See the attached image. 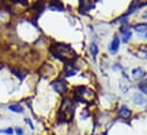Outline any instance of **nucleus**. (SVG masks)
<instances>
[{"instance_id":"13","label":"nucleus","mask_w":147,"mask_h":135,"mask_svg":"<svg viewBox=\"0 0 147 135\" xmlns=\"http://www.w3.org/2000/svg\"><path fill=\"white\" fill-rule=\"evenodd\" d=\"M80 6H81V11H88L94 7V3H91L90 1H81Z\"/></svg>"},{"instance_id":"11","label":"nucleus","mask_w":147,"mask_h":135,"mask_svg":"<svg viewBox=\"0 0 147 135\" xmlns=\"http://www.w3.org/2000/svg\"><path fill=\"white\" fill-rule=\"evenodd\" d=\"M121 33H122V36H123V42L127 43L131 37V31L129 30V27H122L121 29Z\"/></svg>"},{"instance_id":"1","label":"nucleus","mask_w":147,"mask_h":135,"mask_svg":"<svg viewBox=\"0 0 147 135\" xmlns=\"http://www.w3.org/2000/svg\"><path fill=\"white\" fill-rule=\"evenodd\" d=\"M50 52L58 59H61L62 61L65 63H70L73 61L76 58V53L73 49L71 48V45L65 44V43H55L50 47Z\"/></svg>"},{"instance_id":"16","label":"nucleus","mask_w":147,"mask_h":135,"mask_svg":"<svg viewBox=\"0 0 147 135\" xmlns=\"http://www.w3.org/2000/svg\"><path fill=\"white\" fill-rule=\"evenodd\" d=\"M90 52H91V56L94 57V59H96L97 53H98V47L95 43H91L90 44Z\"/></svg>"},{"instance_id":"8","label":"nucleus","mask_w":147,"mask_h":135,"mask_svg":"<svg viewBox=\"0 0 147 135\" xmlns=\"http://www.w3.org/2000/svg\"><path fill=\"white\" fill-rule=\"evenodd\" d=\"M135 56L138 57V58L146 59L147 60V45H142V47H139V48L136 50Z\"/></svg>"},{"instance_id":"17","label":"nucleus","mask_w":147,"mask_h":135,"mask_svg":"<svg viewBox=\"0 0 147 135\" xmlns=\"http://www.w3.org/2000/svg\"><path fill=\"white\" fill-rule=\"evenodd\" d=\"M139 90H140L144 94H147V81H143V82L139 84Z\"/></svg>"},{"instance_id":"7","label":"nucleus","mask_w":147,"mask_h":135,"mask_svg":"<svg viewBox=\"0 0 147 135\" xmlns=\"http://www.w3.org/2000/svg\"><path fill=\"white\" fill-rule=\"evenodd\" d=\"M117 115H119V117L127 119V118H129V117L131 116V110H130V108H129L128 106H122V107L119 109Z\"/></svg>"},{"instance_id":"10","label":"nucleus","mask_w":147,"mask_h":135,"mask_svg":"<svg viewBox=\"0 0 147 135\" xmlns=\"http://www.w3.org/2000/svg\"><path fill=\"white\" fill-rule=\"evenodd\" d=\"M134 101L136 104H139V106H147V99H145V97L140 93L134 94Z\"/></svg>"},{"instance_id":"20","label":"nucleus","mask_w":147,"mask_h":135,"mask_svg":"<svg viewBox=\"0 0 147 135\" xmlns=\"http://www.w3.org/2000/svg\"><path fill=\"white\" fill-rule=\"evenodd\" d=\"M144 18H146V19H147V11L145 13V14H144Z\"/></svg>"},{"instance_id":"2","label":"nucleus","mask_w":147,"mask_h":135,"mask_svg":"<svg viewBox=\"0 0 147 135\" xmlns=\"http://www.w3.org/2000/svg\"><path fill=\"white\" fill-rule=\"evenodd\" d=\"M73 103L70 99H64L63 100V104H62V108L59 110V116L63 122H69L72 119V117L74 116V110H73Z\"/></svg>"},{"instance_id":"5","label":"nucleus","mask_w":147,"mask_h":135,"mask_svg":"<svg viewBox=\"0 0 147 135\" xmlns=\"http://www.w3.org/2000/svg\"><path fill=\"white\" fill-rule=\"evenodd\" d=\"M131 74H132V78L135 81H140V80H143L146 76V72L140 67H137L135 68V69H132V73Z\"/></svg>"},{"instance_id":"4","label":"nucleus","mask_w":147,"mask_h":135,"mask_svg":"<svg viewBox=\"0 0 147 135\" xmlns=\"http://www.w3.org/2000/svg\"><path fill=\"white\" fill-rule=\"evenodd\" d=\"M53 89L57 92V93H64L66 91V82L64 80H57L54 83H51Z\"/></svg>"},{"instance_id":"15","label":"nucleus","mask_w":147,"mask_h":135,"mask_svg":"<svg viewBox=\"0 0 147 135\" xmlns=\"http://www.w3.org/2000/svg\"><path fill=\"white\" fill-rule=\"evenodd\" d=\"M49 9L51 10H57V11H63L64 10V7L59 3V2H53L49 5Z\"/></svg>"},{"instance_id":"3","label":"nucleus","mask_w":147,"mask_h":135,"mask_svg":"<svg viewBox=\"0 0 147 135\" xmlns=\"http://www.w3.org/2000/svg\"><path fill=\"white\" fill-rule=\"evenodd\" d=\"M79 92L76 93V97L80 101L82 102H89L94 99V91L90 90V89H87V88H79Z\"/></svg>"},{"instance_id":"19","label":"nucleus","mask_w":147,"mask_h":135,"mask_svg":"<svg viewBox=\"0 0 147 135\" xmlns=\"http://www.w3.org/2000/svg\"><path fill=\"white\" fill-rule=\"evenodd\" d=\"M16 133H17V135H23V131L21 128H16Z\"/></svg>"},{"instance_id":"6","label":"nucleus","mask_w":147,"mask_h":135,"mask_svg":"<svg viewBox=\"0 0 147 135\" xmlns=\"http://www.w3.org/2000/svg\"><path fill=\"white\" fill-rule=\"evenodd\" d=\"M78 70H79L78 67H75L73 64L69 63V64H66L65 67H64V74H65L66 77H70V76H74V75L78 73Z\"/></svg>"},{"instance_id":"21","label":"nucleus","mask_w":147,"mask_h":135,"mask_svg":"<svg viewBox=\"0 0 147 135\" xmlns=\"http://www.w3.org/2000/svg\"><path fill=\"white\" fill-rule=\"evenodd\" d=\"M143 35H144V37H145V39H147V33H145V34H143Z\"/></svg>"},{"instance_id":"9","label":"nucleus","mask_w":147,"mask_h":135,"mask_svg":"<svg viewBox=\"0 0 147 135\" xmlns=\"http://www.w3.org/2000/svg\"><path fill=\"white\" fill-rule=\"evenodd\" d=\"M119 48H120V39L117 36H114V39L112 40V43L110 44V48H109L111 53H116Z\"/></svg>"},{"instance_id":"12","label":"nucleus","mask_w":147,"mask_h":135,"mask_svg":"<svg viewBox=\"0 0 147 135\" xmlns=\"http://www.w3.org/2000/svg\"><path fill=\"white\" fill-rule=\"evenodd\" d=\"M135 31L138 32V33L145 34L147 33V23H140V24H137L135 26Z\"/></svg>"},{"instance_id":"18","label":"nucleus","mask_w":147,"mask_h":135,"mask_svg":"<svg viewBox=\"0 0 147 135\" xmlns=\"http://www.w3.org/2000/svg\"><path fill=\"white\" fill-rule=\"evenodd\" d=\"M1 133H7V134H13V130H11V128H8V130H5V131H1Z\"/></svg>"},{"instance_id":"14","label":"nucleus","mask_w":147,"mask_h":135,"mask_svg":"<svg viewBox=\"0 0 147 135\" xmlns=\"http://www.w3.org/2000/svg\"><path fill=\"white\" fill-rule=\"evenodd\" d=\"M8 109H9V110H11L13 112H16V114H22V112H23V108H22V106L17 104V103L8 106Z\"/></svg>"}]
</instances>
